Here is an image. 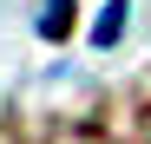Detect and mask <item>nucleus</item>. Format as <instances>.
I'll return each mask as SVG.
<instances>
[{
    "label": "nucleus",
    "mask_w": 151,
    "mask_h": 144,
    "mask_svg": "<svg viewBox=\"0 0 151 144\" xmlns=\"http://www.w3.org/2000/svg\"><path fill=\"white\" fill-rule=\"evenodd\" d=\"M66 26H72V0H46V13H40V33H46V39H59Z\"/></svg>",
    "instance_id": "1"
},
{
    "label": "nucleus",
    "mask_w": 151,
    "mask_h": 144,
    "mask_svg": "<svg viewBox=\"0 0 151 144\" xmlns=\"http://www.w3.org/2000/svg\"><path fill=\"white\" fill-rule=\"evenodd\" d=\"M118 26H125V0H112V7L99 13V33H92V39H99V46H112V39H118Z\"/></svg>",
    "instance_id": "2"
},
{
    "label": "nucleus",
    "mask_w": 151,
    "mask_h": 144,
    "mask_svg": "<svg viewBox=\"0 0 151 144\" xmlns=\"http://www.w3.org/2000/svg\"><path fill=\"white\" fill-rule=\"evenodd\" d=\"M132 144H151V105L138 111V125H132Z\"/></svg>",
    "instance_id": "3"
}]
</instances>
